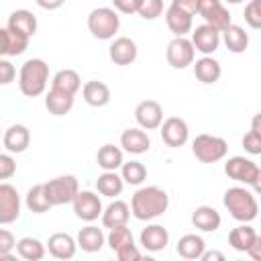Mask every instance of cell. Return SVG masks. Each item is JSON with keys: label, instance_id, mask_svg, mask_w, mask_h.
Segmentation results:
<instances>
[{"label": "cell", "instance_id": "cell-1", "mask_svg": "<svg viewBox=\"0 0 261 261\" xmlns=\"http://www.w3.org/2000/svg\"><path fill=\"white\" fill-rule=\"evenodd\" d=\"M169 206V196L159 186H143L130 198V212L137 220H155L165 214Z\"/></svg>", "mask_w": 261, "mask_h": 261}, {"label": "cell", "instance_id": "cell-2", "mask_svg": "<svg viewBox=\"0 0 261 261\" xmlns=\"http://www.w3.org/2000/svg\"><path fill=\"white\" fill-rule=\"evenodd\" d=\"M47 84H49V65H47L45 59L33 57V59H27L20 65V71H18V88H20L22 96L37 98V96L45 94Z\"/></svg>", "mask_w": 261, "mask_h": 261}, {"label": "cell", "instance_id": "cell-3", "mask_svg": "<svg viewBox=\"0 0 261 261\" xmlns=\"http://www.w3.org/2000/svg\"><path fill=\"white\" fill-rule=\"evenodd\" d=\"M222 204L230 212V216L239 222H251L257 218V212H259L257 198L253 196L251 190H247V186L228 188L222 196Z\"/></svg>", "mask_w": 261, "mask_h": 261}, {"label": "cell", "instance_id": "cell-4", "mask_svg": "<svg viewBox=\"0 0 261 261\" xmlns=\"http://www.w3.org/2000/svg\"><path fill=\"white\" fill-rule=\"evenodd\" d=\"M120 29V16L116 8L98 6L88 14V31L100 41H110Z\"/></svg>", "mask_w": 261, "mask_h": 261}, {"label": "cell", "instance_id": "cell-5", "mask_svg": "<svg viewBox=\"0 0 261 261\" xmlns=\"http://www.w3.org/2000/svg\"><path fill=\"white\" fill-rule=\"evenodd\" d=\"M192 153L202 163H216L222 161L228 153V143L222 137L202 133L192 141Z\"/></svg>", "mask_w": 261, "mask_h": 261}, {"label": "cell", "instance_id": "cell-6", "mask_svg": "<svg viewBox=\"0 0 261 261\" xmlns=\"http://www.w3.org/2000/svg\"><path fill=\"white\" fill-rule=\"evenodd\" d=\"M45 190H47V196L53 206H63V204L73 202V198L80 192V184H77L75 175L67 173V175H57V177L45 181Z\"/></svg>", "mask_w": 261, "mask_h": 261}, {"label": "cell", "instance_id": "cell-7", "mask_svg": "<svg viewBox=\"0 0 261 261\" xmlns=\"http://www.w3.org/2000/svg\"><path fill=\"white\" fill-rule=\"evenodd\" d=\"M165 57L173 69H186L188 65H194L196 47H194L192 39H188V37H173L167 43Z\"/></svg>", "mask_w": 261, "mask_h": 261}, {"label": "cell", "instance_id": "cell-8", "mask_svg": "<svg viewBox=\"0 0 261 261\" xmlns=\"http://www.w3.org/2000/svg\"><path fill=\"white\" fill-rule=\"evenodd\" d=\"M71 206H73V214L84 222H94L104 212L100 196L92 190H80L77 196L73 198Z\"/></svg>", "mask_w": 261, "mask_h": 261}, {"label": "cell", "instance_id": "cell-9", "mask_svg": "<svg viewBox=\"0 0 261 261\" xmlns=\"http://www.w3.org/2000/svg\"><path fill=\"white\" fill-rule=\"evenodd\" d=\"M224 173L243 184V186H251L259 173V165L255 161H251L249 157H243V155H234V157H228L226 163H224Z\"/></svg>", "mask_w": 261, "mask_h": 261}, {"label": "cell", "instance_id": "cell-10", "mask_svg": "<svg viewBox=\"0 0 261 261\" xmlns=\"http://www.w3.org/2000/svg\"><path fill=\"white\" fill-rule=\"evenodd\" d=\"M159 128H161V130H159V133H161V141H163L167 147H171V149L184 147V145L188 143V139H190V126H188V122H186L184 118H179V116H169V118H165Z\"/></svg>", "mask_w": 261, "mask_h": 261}, {"label": "cell", "instance_id": "cell-11", "mask_svg": "<svg viewBox=\"0 0 261 261\" xmlns=\"http://www.w3.org/2000/svg\"><path fill=\"white\" fill-rule=\"evenodd\" d=\"M198 14L204 18V22L216 27L218 31H224L228 24H232L230 12L222 4V0H200Z\"/></svg>", "mask_w": 261, "mask_h": 261}, {"label": "cell", "instance_id": "cell-12", "mask_svg": "<svg viewBox=\"0 0 261 261\" xmlns=\"http://www.w3.org/2000/svg\"><path fill=\"white\" fill-rule=\"evenodd\" d=\"M192 43L196 47V51H200L202 55H212L218 45H220V39H222V31H218L216 27L204 22L196 29H192Z\"/></svg>", "mask_w": 261, "mask_h": 261}, {"label": "cell", "instance_id": "cell-13", "mask_svg": "<svg viewBox=\"0 0 261 261\" xmlns=\"http://www.w3.org/2000/svg\"><path fill=\"white\" fill-rule=\"evenodd\" d=\"M20 216V194L10 184H0V224H10Z\"/></svg>", "mask_w": 261, "mask_h": 261}, {"label": "cell", "instance_id": "cell-14", "mask_svg": "<svg viewBox=\"0 0 261 261\" xmlns=\"http://www.w3.org/2000/svg\"><path fill=\"white\" fill-rule=\"evenodd\" d=\"M135 120L145 130H155L163 122V108L157 100H143L135 108Z\"/></svg>", "mask_w": 261, "mask_h": 261}, {"label": "cell", "instance_id": "cell-15", "mask_svg": "<svg viewBox=\"0 0 261 261\" xmlns=\"http://www.w3.org/2000/svg\"><path fill=\"white\" fill-rule=\"evenodd\" d=\"M29 41H31V37H27L18 31H12L8 27H2L0 29V55L2 57L22 55L29 47Z\"/></svg>", "mask_w": 261, "mask_h": 261}, {"label": "cell", "instance_id": "cell-16", "mask_svg": "<svg viewBox=\"0 0 261 261\" xmlns=\"http://www.w3.org/2000/svg\"><path fill=\"white\" fill-rule=\"evenodd\" d=\"M139 49L130 37H116L108 47V57L116 65H130L137 61Z\"/></svg>", "mask_w": 261, "mask_h": 261}, {"label": "cell", "instance_id": "cell-17", "mask_svg": "<svg viewBox=\"0 0 261 261\" xmlns=\"http://www.w3.org/2000/svg\"><path fill=\"white\" fill-rule=\"evenodd\" d=\"M139 243L145 251L159 253L169 245V232L163 224H147L139 234Z\"/></svg>", "mask_w": 261, "mask_h": 261}, {"label": "cell", "instance_id": "cell-18", "mask_svg": "<svg viewBox=\"0 0 261 261\" xmlns=\"http://www.w3.org/2000/svg\"><path fill=\"white\" fill-rule=\"evenodd\" d=\"M77 239H73L71 234L67 232H53L47 241V249H49V255L55 257V259H73L75 257V251H77Z\"/></svg>", "mask_w": 261, "mask_h": 261}, {"label": "cell", "instance_id": "cell-19", "mask_svg": "<svg viewBox=\"0 0 261 261\" xmlns=\"http://www.w3.org/2000/svg\"><path fill=\"white\" fill-rule=\"evenodd\" d=\"M120 147H122V151H126L130 155H143V153L149 151L151 139L145 133V128L133 126V128L122 130V135H120Z\"/></svg>", "mask_w": 261, "mask_h": 261}, {"label": "cell", "instance_id": "cell-20", "mask_svg": "<svg viewBox=\"0 0 261 261\" xmlns=\"http://www.w3.org/2000/svg\"><path fill=\"white\" fill-rule=\"evenodd\" d=\"M2 145L8 153H22L31 145V130L24 124H10L4 130Z\"/></svg>", "mask_w": 261, "mask_h": 261}, {"label": "cell", "instance_id": "cell-21", "mask_svg": "<svg viewBox=\"0 0 261 261\" xmlns=\"http://www.w3.org/2000/svg\"><path fill=\"white\" fill-rule=\"evenodd\" d=\"M194 75L198 82L210 86V84H216L222 75V67H220V61L214 59L212 55H204L200 59L194 61Z\"/></svg>", "mask_w": 261, "mask_h": 261}, {"label": "cell", "instance_id": "cell-22", "mask_svg": "<svg viewBox=\"0 0 261 261\" xmlns=\"http://www.w3.org/2000/svg\"><path fill=\"white\" fill-rule=\"evenodd\" d=\"M165 24L175 37H186L194 29V16L169 4L165 10Z\"/></svg>", "mask_w": 261, "mask_h": 261}, {"label": "cell", "instance_id": "cell-23", "mask_svg": "<svg viewBox=\"0 0 261 261\" xmlns=\"http://www.w3.org/2000/svg\"><path fill=\"white\" fill-rule=\"evenodd\" d=\"M192 224L202 232H216L222 224V218H220V212L216 208L204 204L192 212Z\"/></svg>", "mask_w": 261, "mask_h": 261}, {"label": "cell", "instance_id": "cell-24", "mask_svg": "<svg viewBox=\"0 0 261 261\" xmlns=\"http://www.w3.org/2000/svg\"><path fill=\"white\" fill-rule=\"evenodd\" d=\"M82 96H84V102L92 108H102L110 102V88L104 84V82H98V80H90L82 86Z\"/></svg>", "mask_w": 261, "mask_h": 261}, {"label": "cell", "instance_id": "cell-25", "mask_svg": "<svg viewBox=\"0 0 261 261\" xmlns=\"http://www.w3.org/2000/svg\"><path fill=\"white\" fill-rule=\"evenodd\" d=\"M130 206L126 204V202H122V200H114V202H110L106 208H104V212H102V224L106 226V228H114V226H122V224H126L128 222V218H130Z\"/></svg>", "mask_w": 261, "mask_h": 261}, {"label": "cell", "instance_id": "cell-26", "mask_svg": "<svg viewBox=\"0 0 261 261\" xmlns=\"http://www.w3.org/2000/svg\"><path fill=\"white\" fill-rule=\"evenodd\" d=\"M73 98H75L73 94L49 88V92L45 94V108L53 116H63V114H67L73 108Z\"/></svg>", "mask_w": 261, "mask_h": 261}, {"label": "cell", "instance_id": "cell-27", "mask_svg": "<svg viewBox=\"0 0 261 261\" xmlns=\"http://www.w3.org/2000/svg\"><path fill=\"white\" fill-rule=\"evenodd\" d=\"M6 27L12 29V31L22 33V35H27V37H35L39 24H37V16H35L31 10H27V8H18V10L10 12Z\"/></svg>", "mask_w": 261, "mask_h": 261}, {"label": "cell", "instance_id": "cell-28", "mask_svg": "<svg viewBox=\"0 0 261 261\" xmlns=\"http://www.w3.org/2000/svg\"><path fill=\"white\" fill-rule=\"evenodd\" d=\"M96 163H98V167L102 171H116V169H120L122 163H124L122 149L116 147V145H110V143L102 145L98 149V153H96Z\"/></svg>", "mask_w": 261, "mask_h": 261}, {"label": "cell", "instance_id": "cell-29", "mask_svg": "<svg viewBox=\"0 0 261 261\" xmlns=\"http://www.w3.org/2000/svg\"><path fill=\"white\" fill-rule=\"evenodd\" d=\"M255 239H257V232L249 222H241L228 232V245L239 253H247L255 243Z\"/></svg>", "mask_w": 261, "mask_h": 261}, {"label": "cell", "instance_id": "cell-30", "mask_svg": "<svg viewBox=\"0 0 261 261\" xmlns=\"http://www.w3.org/2000/svg\"><path fill=\"white\" fill-rule=\"evenodd\" d=\"M75 239H77L80 249L86 251V253H98L104 247V243H106V237H104L102 228H98L94 224H88V226L80 228Z\"/></svg>", "mask_w": 261, "mask_h": 261}, {"label": "cell", "instance_id": "cell-31", "mask_svg": "<svg viewBox=\"0 0 261 261\" xmlns=\"http://www.w3.org/2000/svg\"><path fill=\"white\" fill-rule=\"evenodd\" d=\"M24 204L27 208L33 212V214H45L53 208L49 196H47V190H45V184H35L29 188L27 196H24Z\"/></svg>", "mask_w": 261, "mask_h": 261}, {"label": "cell", "instance_id": "cell-32", "mask_svg": "<svg viewBox=\"0 0 261 261\" xmlns=\"http://www.w3.org/2000/svg\"><path fill=\"white\" fill-rule=\"evenodd\" d=\"M175 251L184 259H202V255L206 251V243H204V239L200 234L190 232V234L179 237V241L175 245Z\"/></svg>", "mask_w": 261, "mask_h": 261}, {"label": "cell", "instance_id": "cell-33", "mask_svg": "<svg viewBox=\"0 0 261 261\" xmlns=\"http://www.w3.org/2000/svg\"><path fill=\"white\" fill-rule=\"evenodd\" d=\"M96 190L100 196H106V198H116L122 194L124 190V179L122 175H118L116 171H102L96 179Z\"/></svg>", "mask_w": 261, "mask_h": 261}, {"label": "cell", "instance_id": "cell-34", "mask_svg": "<svg viewBox=\"0 0 261 261\" xmlns=\"http://www.w3.org/2000/svg\"><path fill=\"white\" fill-rule=\"evenodd\" d=\"M222 41L230 53H243L249 47V33L241 24H228L222 31Z\"/></svg>", "mask_w": 261, "mask_h": 261}, {"label": "cell", "instance_id": "cell-35", "mask_svg": "<svg viewBox=\"0 0 261 261\" xmlns=\"http://www.w3.org/2000/svg\"><path fill=\"white\" fill-rule=\"evenodd\" d=\"M51 88L55 90H61V92H67V94H77V90L82 88V77L75 69H59L53 77H51Z\"/></svg>", "mask_w": 261, "mask_h": 261}, {"label": "cell", "instance_id": "cell-36", "mask_svg": "<svg viewBox=\"0 0 261 261\" xmlns=\"http://www.w3.org/2000/svg\"><path fill=\"white\" fill-rule=\"evenodd\" d=\"M45 245L35 237H22L16 241V253L27 261H41L45 257Z\"/></svg>", "mask_w": 261, "mask_h": 261}, {"label": "cell", "instance_id": "cell-37", "mask_svg": "<svg viewBox=\"0 0 261 261\" xmlns=\"http://www.w3.org/2000/svg\"><path fill=\"white\" fill-rule=\"evenodd\" d=\"M120 175L128 186H141L147 179V167L141 161H126L120 167Z\"/></svg>", "mask_w": 261, "mask_h": 261}, {"label": "cell", "instance_id": "cell-38", "mask_svg": "<svg viewBox=\"0 0 261 261\" xmlns=\"http://www.w3.org/2000/svg\"><path fill=\"white\" fill-rule=\"evenodd\" d=\"M106 243H108V247H110L112 251H118V249H122V247H126V245H130V243H135V239H133L130 228H128L126 224H122V226L110 228V232H108V237H106Z\"/></svg>", "mask_w": 261, "mask_h": 261}, {"label": "cell", "instance_id": "cell-39", "mask_svg": "<svg viewBox=\"0 0 261 261\" xmlns=\"http://www.w3.org/2000/svg\"><path fill=\"white\" fill-rule=\"evenodd\" d=\"M137 14L145 20H155L163 14V0H141Z\"/></svg>", "mask_w": 261, "mask_h": 261}, {"label": "cell", "instance_id": "cell-40", "mask_svg": "<svg viewBox=\"0 0 261 261\" xmlns=\"http://www.w3.org/2000/svg\"><path fill=\"white\" fill-rule=\"evenodd\" d=\"M243 16H245V22H247L251 29H261V0H251V2H247Z\"/></svg>", "mask_w": 261, "mask_h": 261}, {"label": "cell", "instance_id": "cell-41", "mask_svg": "<svg viewBox=\"0 0 261 261\" xmlns=\"http://www.w3.org/2000/svg\"><path fill=\"white\" fill-rule=\"evenodd\" d=\"M16 173V161L12 153H2L0 155V179H10Z\"/></svg>", "mask_w": 261, "mask_h": 261}, {"label": "cell", "instance_id": "cell-42", "mask_svg": "<svg viewBox=\"0 0 261 261\" xmlns=\"http://www.w3.org/2000/svg\"><path fill=\"white\" fill-rule=\"evenodd\" d=\"M243 149L249 153V155H261V137L255 133V130H249L245 133L243 137Z\"/></svg>", "mask_w": 261, "mask_h": 261}, {"label": "cell", "instance_id": "cell-43", "mask_svg": "<svg viewBox=\"0 0 261 261\" xmlns=\"http://www.w3.org/2000/svg\"><path fill=\"white\" fill-rule=\"evenodd\" d=\"M14 77H16V67L8 61V57H2L0 59V84L8 86L10 82H14Z\"/></svg>", "mask_w": 261, "mask_h": 261}, {"label": "cell", "instance_id": "cell-44", "mask_svg": "<svg viewBox=\"0 0 261 261\" xmlns=\"http://www.w3.org/2000/svg\"><path fill=\"white\" fill-rule=\"evenodd\" d=\"M12 249H16L14 234H12L8 228H0V257L10 255V251H12Z\"/></svg>", "mask_w": 261, "mask_h": 261}, {"label": "cell", "instance_id": "cell-45", "mask_svg": "<svg viewBox=\"0 0 261 261\" xmlns=\"http://www.w3.org/2000/svg\"><path fill=\"white\" fill-rule=\"evenodd\" d=\"M114 253H116L118 261H139L141 259V251H139V247L135 243H130V245H126V247H122V249H118Z\"/></svg>", "mask_w": 261, "mask_h": 261}, {"label": "cell", "instance_id": "cell-46", "mask_svg": "<svg viewBox=\"0 0 261 261\" xmlns=\"http://www.w3.org/2000/svg\"><path fill=\"white\" fill-rule=\"evenodd\" d=\"M141 0H112V6L122 14H135L139 10Z\"/></svg>", "mask_w": 261, "mask_h": 261}, {"label": "cell", "instance_id": "cell-47", "mask_svg": "<svg viewBox=\"0 0 261 261\" xmlns=\"http://www.w3.org/2000/svg\"><path fill=\"white\" fill-rule=\"evenodd\" d=\"M171 6L188 12V14H198V6H200V0H171Z\"/></svg>", "mask_w": 261, "mask_h": 261}, {"label": "cell", "instance_id": "cell-48", "mask_svg": "<svg viewBox=\"0 0 261 261\" xmlns=\"http://www.w3.org/2000/svg\"><path fill=\"white\" fill-rule=\"evenodd\" d=\"M247 255L253 259V261H261V234H257L255 243L251 245V249L247 251Z\"/></svg>", "mask_w": 261, "mask_h": 261}, {"label": "cell", "instance_id": "cell-49", "mask_svg": "<svg viewBox=\"0 0 261 261\" xmlns=\"http://www.w3.org/2000/svg\"><path fill=\"white\" fill-rule=\"evenodd\" d=\"M37 6H41L43 10H57L65 4V0H35Z\"/></svg>", "mask_w": 261, "mask_h": 261}, {"label": "cell", "instance_id": "cell-50", "mask_svg": "<svg viewBox=\"0 0 261 261\" xmlns=\"http://www.w3.org/2000/svg\"><path fill=\"white\" fill-rule=\"evenodd\" d=\"M222 261L224 259V253H220V251H204V255H202V261Z\"/></svg>", "mask_w": 261, "mask_h": 261}, {"label": "cell", "instance_id": "cell-51", "mask_svg": "<svg viewBox=\"0 0 261 261\" xmlns=\"http://www.w3.org/2000/svg\"><path fill=\"white\" fill-rule=\"evenodd\" d=\"M251 130H255L261 137V112L253 114V118H251Z\"/></svg>", "mask_w": 261, "mask_h": 261}, {"label": "cell", "instance_id": "cell-52", "mask_svg": "<svg viewBox=\"0 0 261 261\" xmlns=\"http://www.w3.org/2000/svg\"><path fill=\"white\" fill-rule=\"evenodd\" d=\"M251 188H253V192H255V194H259V196H261V167H259V173H257L255 181L251 184Z\"/></svg>", "mask_w": 261, "mask_h": 261}, {"label": "cell", "instance_id": "cell-53", "mask_svg": "<svg viewBox=\"0 0 261 261\" xmlns=\"http://www.w3.org/2000/svg\"><path fill=\"white\" fill-rule=\"evenodd\" d=\"M224 2H228V4H241V2H245V0H224Z\"/></svg>", "mask_w": 261, "mask_h": 261}]
</instances>
